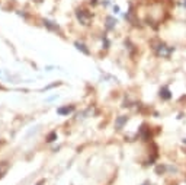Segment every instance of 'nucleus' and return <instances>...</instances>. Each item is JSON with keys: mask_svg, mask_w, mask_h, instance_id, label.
<instances>
[{"mask_svg": "<svg viewBox=\"0 0 186 185\" xmlns=\"http://www.w3.org/2000/svg\"><path fill=\"white\" fill-rule=\"evenodd\" d=\"M70 111H71V108H64V109H60L58 112L60 114H66V112H70Z\"/></svg>", "mask_w": 186, "mask_h": 185, "instance_id": "obj_2", "label": "nucleus"}, {"mask_svg": "<svg viewBox=\"0 0 186 185\" xmlns=\"http://www.w3.org/2000/svg\"><path fill=\"white\" fill-rule=\"evenodd\" d=\"M160 95H162L164 99H169V98H170V93H169V90H167V89H164V90L162 92V93H160Z\"/></svg>", "mask_w": 186, "mask_h": 185, "instance_id": "obj_1", "label": "nucleus"}, {"mask_svg": "<svg viewBox=\"0 0 186 185\" xmlns=\"http://www.w3.org/2000/svg\"><path fill=\"white\" fill-rule=\"evenodd\" d=\"M185 4H186V0H185Z\"/></svg>", "mask_w": 186, "mask_h": 185, "instance_id": "obj_3", "label": "nucleus"}]
</instances>
